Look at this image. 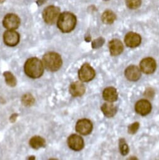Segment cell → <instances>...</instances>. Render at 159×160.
Listing matches in <instances>:
<instances>
[{
	"instance_id": "d6986e66",
	"label": "cell",
	"mask_w": 159,
	"mask_h": 160,
	"mask_svg": "<svg viewBox=\"0 0 159 160\" xmlns=\"http://www.w3.org/2000/svg\"><path fill=\"white\" fill-rule=\"evenodd\" d=\"M116 19L115 14L110 10L105 12L102 17V20L103 22L105 24H112L114 22Z\"/></svg>"
},
{
	"instance_id": "5b68a950",
	"label": "cell",
	"mask_w": 159,
	"mask_h": 160,
	"mask_svg": "<svg viewBox=\"0 0 159 160\" xmlns=\"http://www.w3.org/2000/svg\"><path fill=\"white\" fill-rule=\"evenodd\" d=\"M95 76V70L89 63L84 64L78 71V77L82 82L91 81Z\"/></svg>"
},
{
	"instance_id": "5bb4252c",
	"label": "cell",
	"mask_w": 159,
	"mask_h": 160,
	"mask_svg": "<svg viewBox=\"0 0 159 160\" xmlns=\"http://www.w3.org/2000/svg\"><path fill=\"white\" fill-rule=\"evenodd\" d=\"M69 90L73 97H80L85 94V88L82 82H75L70 85Z\"/></svg>"
},
{
	"instance_id": "8fae6325",
	"label": "cell",
	"mask_w": 159,
	"mask_h": 160,
	"mask_svg": "<svg viewBox=\"0 0 159 160\" xmlns=\"http://www.w3.org/2000/svg\"><path fill=\"white\" fill-rule=\"evenodd\" d=\"M135 111L142 115V116H146L148 114L152 109V106L150 102L147 100L142 99L138 101L135 106Z\"/></svg>"
},
{
	"instance_id": "9c48e42d",
	"label": "cell",
	"mask_w": 159,
	"mask_h": 160,
	"mask_svg": "<svg viewBox=\"0 0 159 160\" xmlns=\"http://www.w3.org/2000/svg\"><path fill=\"white\" fill-rule=\"evenodd\" d=\"M67 143L69 148L75 151H80L84 147V139L77 134L70 135L68 138Z\"/></svg>"
},
{
	"instance_id": "7c38bea8",
	"label": "cell",
	"mask_w": 159,
	"mask_h": 160,
	"mask_svg": "<svg viewBox=\"0 0 159 160\" xmlns=\"http://www.w3.org/2000/svg\"><path fill=\"white\" fill-rule=\"evenodd\" d=\"M125 43L128 47H137L141 43V37L136 33L130 32L125 37Z\"/></svg>"
},
{
	"instance_id": "8992f818",
	"label": "cell",
	"mask_w": 159,
	"mask_h": 160,
	"mask_svg": "<svg viewBox=\"0 0 159 160\" xmlns=\"http://www.w3.org/2000/svg\"><path fill=\"white\" fill-rule=\"evenodd\" d=\"M20 40V34L13 30H8L3 34L4 43L8 47L17 46L19 43Z\"/></svg>"
},
{
	"instance_id": "603a6c76",
	"label": "cell",
	"mask_w": 159,
	"mask_h": 160,
	"mask_svg": "<svg viewBox=\"0 0 159 160\" xmlns=\"http://www.w3.org/2000/svg\"><path fill=\"white\" fill-rule=\"evenodd\" d=\"M126 5L130 9H137L141 5V0H126Z\"/></svg>"
},
{
	"instance_id": "30bf717a",
	"label": "cell",
	"mask_w": 159,
	"mask_h": 160,
	"mask_svg": "<svg viewBox=\"0 0 159 160\" xmlns=\"http://www.w3.org/2000/svg\"><path fill=\"white\" fill-rule=\"evenodd\" d=\"M140 67L143 73L147 74L152 73L156 69L155 60L150 57L145 58L141 61Z\"/></svg>"
},
{
	"instance_id": "6da1fadb",
	"label": "cell",
	"mask_w": 159,
	"mask_h": 160,
	"mask_svg": "<svg viewBox=\"0 0 159 160\" xmlns=\"http://www.w3.org/2000/svg\"><path fill=\"white\" fill-rule=\"evenodd\" d=\"M25 74L31 78L41 77L44 73V66L43 62L36 57L28 59L24 65Z\"/></svg>"
},
{
	"instance_id": "9a60e30c",
	"label": "cell",
	"mask_w": 159,
	"mask_h": 160,
	"mask_svg": "<svg viewBox=\"0 0 159 160\" xmlns=\"http://www.w3.org/2000/svg\"><path fill=\"white\" fill-rule=\"evenodd\" d=\"M110 52L112 55L117 56L120 55L123 50V45L118 39H113L109 43Z\"/></svg>"
},
{
	"instance_id": "277c9868",
	"label": "cell",
	"mask_w": 159,
	"mask_h": 160,
	"mask_svg": "<svg viewBox=\"0 0 159 160\" xmlns=\"http://www.w3.org/2000/svg\"><path fill=\"white\" fill-rule=\"evenodd\" d=\"M60 13V10L58 7L50 6L46 7L43 12V18L45 23L48 25L54 24L58 19Z\"/></svg>"
},
{
	"instance_id": "3957f363",
	"label": "cell",
	"mask_w": 159,
	"mask_h": 160,
	"mask_svg": "<svg viewBox=\"0 0 159 160\" xmlns=\"http://www.w3.org/2000/svg\"><path fill=\"white\" fill-rule=\"evenodd\" d=\"M43 64L48 71L56 72L62 66L63 61L61 56L56 52H48L43 57Z\"/></svg>"
},
{
	"instance_id": "ba28073f",
	"label": "cell",
	"mask_w": 159,
	"mask_h": 160,
	"mask_svg": "<svg viewBox=\"0 0 159 160\" xmlns=\"http://www.w3.org/2000/svg\"><path fill=\"white\" fill-rule=\"evenodd\" d=\"M3 25L4 27L8 30H15L19 27L20 25V19L15 14H8L5 17L3 20Z\"/></svg>"
},
{
	"instance_id": "ac0fdd59",
	"label": "cell",
	"mask_w": 159,
	"mask_h": 160,
	"mask_svg": "<svg viewBox=\"0 0 159 160\" xmlns=\"http://www.w3.org/2000/svg\"><path fill=\"white\" fill-rule=\"evenodd\" d=\"M29 144L32 148L35 149H38L45 146V140L40 136H36L30 139Z\"/></svg>"
},
{
	"instance_id": "4316f807",
	"label": "cell",
	"mask_w": 159,
	"mask_h": 160,
	"mask_svg": "<svg viewBox=\"0 0 159 160\" xmlns=\"http://www.w3.org/2000/svg\"><path fill=\"white\" fill-rule=\"evenodd\" d=\"M17 114H13L12 116H11V118H10V120L12 121V122H14V121H15V120H16V118H17Z\"/></svg>"
},
{
	"instance_id": "52a82bcc",
	"label": "cell",
	"mask_w": 159,
	"mask_h": 160,
	"mask_svg": "<svg viewBox=\"0 0 159 160\" xmlns=\"http://www.w3.org/2000/svg\"><path fill=\"white\" fill-rule=\"evenodd\" d=\"M77 132L82 135H88L91 133L93 129L92 122L87 119H82L78 121L75 127Z\"/></svg>"
},
{
	"instance_id": "7a4b0ae2",
	"label": "cell",
	"mask_w": 159,
	"mask_h": 160,
	"mask_svg": "<svg viewBox=\"0 0 159 160\" xmlns=\"http://www.w3.org/2000/svg\"><path fill=\"white\" fill-rule=\"evenodd\" d=\"M76 24L75 16L69 12L61 14L57 20L58 28L63 33H69L73 31Z\"/></svg>"
},
{
	"instance_id": "d4e9b609",
	"label": "cell",
	"mask_w": 159,
	"mask_h": 160,
	"mask_svg": "<svg viewBox=\"0 0 159 160\" xmlns=\"http://www.w3.org/2000/svg\"><path fill=\"white\" fill-rule=\"evenodd\" d=\"M104 42H105V40L103 38H102V37L99 38L95 40L92 42V47L94 48H98L102 47L104 45Z\"/></svg>"
},
{
	"instance_id": "44dd1931",
	"label": "cell",
	"mask_w": 159,
	"mask_h": 160,
	"mask_svg": "<svg viewBox=\"0 0 159 160\" xmlns=\"http://www.w3.org/2000/svg\"><path fill=\"white\" fill-rule=\"evenodd\" d=\"M35 98L31 94H25L22 99V102L23 106L29 107L33 105L35 103Z\"/></svg>"
},
{
	"instance_id": "e0dca14e",
	"label": "cell",
	"mask_w": 159,
	"mask_h": 160,
	"mask_svg": "<svg viewBox=\"0 0 159 160\" xmlns=\"http://www.w3.org/2000/svg\"><path fill=\"white\" fill-rule=\"evenodd\" d=\"M101 109L104 115L108 118L114 116L117 112L116 107L109 102L108 103L104 104L101 108Z\"/></svg>"
},
{
	"instance_id": "83f0119b",
	"label": "cell",
	"mask_w": 159,
	"mask_h": 160,
	"mask_svg": "<svg viewBox=\"0 0 159 160\" xmlns=\"http://www.w3.org/2000/svg\"><path fill=\"white\" fill-rule=\"evenodd\" d=\"M105 1H107V0H105Z\"/></svg>"
},
{
	"instance_id": "4fadbf2b",
	"label": "cell",
	"mask_w": 159,
	"mask_h": 160,
	"mask_svg": "<svg viewBox=\"0 0 159 160\" xmlns=\"http://www.w3.org/2000/svg\"><path fill=\"white\" fill-rule=\"evenodd\" d=\"M126 78L130 81H137L140 78L141 72L140 69L134 65H131L127 67L125 71Z\"/></svg>"
},
{
	"instance_id": "484cf974",
	"label": "cell",
	"mask_w": 159,
	"mask_h": 160,
	"mask_svg": "<svg viewBox=\"0 0 159 160\" xmlns=\"http://www.w3.org/2000/svg\"><path fill=\"white\" fill-rule=\"evenodd\" d=\"M46 1H47V0H38V1L36 2V3H37V4H38L39 6H41V5H43V3H45Z\"/></svg>"
},
{
	"instance_id": "ffe728a7",
	"label": "cell",
	"mask_w": 159,
	"mask_h": 160,
	"mask_svg": "<svg viewBox=\"0 0 159 160\" xmlns=\"http://www.w3.org/2000/svg\"><path fill=\"white\" fill-rule=\"evenodd\" d=\"M3 75L5 78V81L8 86L12 88L16 86L17 84V81L16 77L13 75L12 73L9 71H7L3 73Z\"/></svg>"
},
{
	"instance_id": "2e32d148",
	"label": "cell",
	"mask_w": 159,
	"mask_h": 160,
	"mask_svg": "<svg viewBox=\"0 0 159 160\" xmlns=\"http://www.w3.org/2000/svg\"><path fill=\"white\" fill-rule=\"evenodd\" d=\"M103 98L105 101L109 102L116 101L118 99V93L117 89L112 87L106 88L103 92Z\"/></svg>"
},
{
	"instance_id": "7402d4cb",
	"label": "cell",
	"mask_w": 159,
	"mask_h": 160,
	"mask_svg": "<svg viewBox=\"0 0 159 160\" xmlns=\"http://www.w3.org/2000/svg\"><path fill=\"white\" fill-rule=\"evenodd\" d=\"M119 141H120L119 142V148H120V152L123 156L127 155L129 151L128 146L127 144L125 142V141L123 139H120Z\"/></svg>"
},
{
	"instance_id": "cb8c5ba5",
	"label": "cell",
	"mask_w": 159,
	"mask_h": 160,
	"mask_svg": "<svg viewBox=\"0 0 159 160\" xmlns=\"http://www.w3.org/2000/svg\"><path fill=\"white\" fill-rule=\"evenodd\" d=\"M139 126H140V124L138 122H135V123L132 124L131 125H130L128 126V133H130L131 134H133L136 133L139 128Z\"/></svg>"
}]
</instances>
